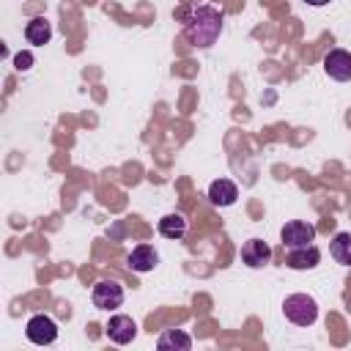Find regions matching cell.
<instances>
[{"label":"cell","mask_w":351,"mask_h":351,"mask_svg":"<svg viewBox=\"0 0 351 351\" xmlns=\"http://www.w3.org/2000/svg\"><path fill=\"white\" fill-rule=\"evenodd\" d=\"M282 313H285V318H288L291 324H296V326H310V324H315V318H318V302H315L313 296H307V293H291V296H285V302H282Z\"/></svg>","instance_id":"2"},{"label":"cell","mask_w":351,"mask_h":351,"mask_svg":"<svg viewBox=\"0 0 351 351\" xmlns=\"http://www.w3.org/2000/svg\"><path fill=\"white\" fill-rule=\"evenodd\" d=\"M318 261H321V250L315 244H307V247H299V250H288V266L296 269V271L315 269Z\"/></svg>","instance_id":"10"},{"label":"cell","mask_w":351,"mask_h":351,"mask_svg":"<svg viewBox=\"0 0 351 351\" xmlns=\"http://www.w3.org/2000/svg\"><path fill=\"white\" fill-rule=\"evenodd\" d=\"M324 71L337 80V82H348L351 80V52L346 49H329L324 55Z\"/></svg>","instance_id":"6"},{"label":"cell","mask_w":351,"mask_h":351,"mask_svg":"<svg viewBox=\"0 0 351 351\" xmlns=\"http://www.w3.org/2000/svg\"><path fill=\"white\" fill-rule=\"evenodd\" d=\"M236 197H239V189H236V184H233L230 178H217V181H211V186H208V200H211L214 206H219V208L233 206Z\"/></svg>","instance_id":"9"},{"label":"cell","mask_w":351,"mask_h":351,"mask_svg":"<svg viewBox=\"0 0 351 351\" xmlns=\"http://www.w3.org/2000/svg\"><path fill=\"white\" fill-rule=\"evenodd\" d=\"M222 11L214 5H192L189 14L184 16V38L192 47H211L219 33H222Z\"/></svg>","instance_id":"1"},{"label":"cell","mask_w":351,"mask_h":351,"mask_svg":"<svg viewBox=\"0 0 351 351\" xmlns=\"http://www.w3.org/2000/svg\"><path fill=\"white\" fill-rule=\"evenodd\" d=\"M329 255H332L337 263L351 266V233H348V230L337 233V236L329 241Z\"/></svg>","instance_id":"14"},{"label":"cell","mask_w":351,"mask_h":351,"mask_svg":"<svg viewBox=\"0 0 351 351\" xmlns=\"http://www.w3.org/2000/svg\"><path fill=\"white\" fill-rule=\"evenodd\" d=\"M156 228H159V236H165V239H184L186 236V219L181 214H165Z\"/></svg>","instance_id":"13"},{"label":"cell","mask_w":351,"mask_h":351,"mask_svg":"<svg viewBox=\"0 0 351 351\" xmlns=\"http://www.w3.org/2000/svg\"><path fill=\"white\" fill-rule=\"evenodd\" d=\"M241 261L250 269H261V266H266L271 261V247L263 239H247L244 247H241Z\"/></svg>","instance_id":"7"},{"label":"cell","mask_w":351,"mask_h":351,"mask_svg":"<svg viewBox=\"0 0 351 351\" xmlns=\"http://www.w3.org/2000/svg\"><path fill=\"white\" fill-rule=\"evenodd\" d=\"M25 335H27V340L36 343V346H49V343H55V337H58V324H55L49 315L41 313V315H33V318L27 321Z\"/></svg>","instance_id":"5"},{"label":"cell","mask_w":351,"mask_h":351,"mask_svg":"<svg viewBox=\"0 0 351 351\" xmlns=\"http://www.w3.org/2000/svg\"><path fill=\"white\" fill-rule=\"evenodd\" d=\"M107 337L118 346H126L137 337V324L129 318V315H112L107 321Z\"/></svg>","instance_id":"8"},{"label":"cell","mask_w":351,"mask_h":351,"mask_svg":"<svg viewBox=\"0 0 351 351\" xmlns=\"http://www.w3.org/2000/svg\"><path fill=\"white\" fill-rule=\"evenodd\" d=\"M30 66H33V55H30V52H16V55H14V69L27 71Z\"/></svg>","instance_id":"16"},{"label":"cell","mask_w":351,"mask_h":351,"mask_svg":"<svg viewBox=\"0 0 351 351\" xmlns=\"http://www.w3.org/2000/svg\"><path fill=\"white\" fill-rule=\"evenodd\" d=\"M156 348H162V351H167V348L189 351V348H192V337H189L186 332H181V329H167V332L156 340Z\"/></svg>","instance_id":"15"},{"label":"cell","mask_w":351,"mask_h":351,"mask_svg":"<svg viewBox=\"0 0 351 351\" xmlns=\"http://www.w3.org/2000/svg\"><path fill=\"white\" fill-rule=\"evenodd\" d=\"M25 38L36 47H44L49 38H52V25L44 19V16H33L27 25H25Z\"/></svg>","instance_id":"12"},{"label":"cell","mask_w":351,"mask_h":351,"mask_svg":"<svg viewBox=\"0 0 351 351\" xmlns=\"http://www.w3.org/2000/svg\"><path fill=\"white\" fill-rule=\"evenodd\" d=\"M156 263H159V255H156V250H154L151 244H140V247H134V250L129 252V269H132V271L145 274V271H151Z\"/></svg>","instance_id":"11"},{"label":"cell","mask_w":351,"mask_h":351,"mask_svg":"<svg viewBox=\"0 0 351 351\" xmlns=\"http://www.w3.org/2000/svg\"><path fill=\"white\" fill-rule=\"evenodd\" d=\"M304 3H307V5H315V8H318V5H326L329 0H304Z\"/></svg>","instance_id":"17"},{"label":"cell","mask_w":351,"mask_h":351,"mask_svg":"<svg viewBox=\"0 0 351 351\" xmlns=\"http://www.w3.org/2000/svg\"><path fill=\"white\" fill-rule=\"evenodd\" d=\"M280 239H282V247H285V250L307 247V244H313V241H315V225L302 222V219L285 222V225H282V230H280Z\"/></svg>","instance_id":"3"},{"label":"cell","mask_w":351,"mask_h":351,"mask_svg":"<svg viewBox=\"0 0 351 351\" xmlns=\"http://www.w3.org/2000/svg\"><path fill=\"white\" fill-rule=\"evenodd\" d=\"M90 299H93V304L99 310H118L123 304V288L115 280H99L93 285Z\"/></svg>","instance_id":"4"}]
</instances>
